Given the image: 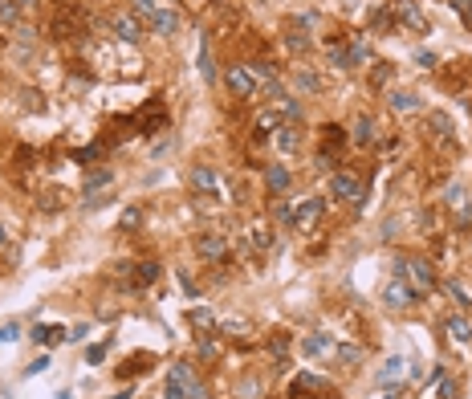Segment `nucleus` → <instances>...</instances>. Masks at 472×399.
<instances>
[{
  "instance_id": "f257e3e1",
  "label": "nucleus",
  "mask_w": 472,
  "mask_h": 399,
  "mask_svg": "<svg viewBox=\"0 0 472 399\" xmlns=\"http://www.w3.org/2000/svg\"><path fill=\"white\" fill-rule=\"evenodd\" d=\"M387 8H391V21L403 24V29H411V33H427V29H432L424 4H415V0H391Z\"/></svg>"
},
{
  "instance_id": "f03ea898",
  "label": "nucleus",
  "mask_w": 472,
  "mask_h": 399,
  "mask_svg": "<svg viewBox=\"0 0 472 399\" xmlns=\"http://www.w3.org/2000/svg\"><path fill=\"white\" fill-rule=\"evenodd\" d=\"M110 29H115L118 41H126V45H135V41H142V33H147V24L131 13V8H122V13H110Z\"/></svg>"
},
{
  "instance_id": "7ed1b4c3",
  "label": "nucleus",
  "mask_w": 472,
  "mask_h": 399,
  "mask_svg": "<svg viewBox=\"0 0 472 399\" xmlns=\"http://www.w3.org/2000/svg\"><path fill=\"white\" fill-rule=\"evenodd\" d=\"M224 90L233 98H253L260 86H257V78L249 73V66H228L224 70Z\"/></svg>"
},
{
  "instance_id": "20e7f679",
  "label": "nucleus",
  "mask_w": 472,
  "mask_h": 399,
  "mask_svg": "<svg viewBox=\"0 0 472 399\" xmlns=\"http://www.w3.org/2000/svg\"><path fill=\"white\" fill-rule=\"evenodd\" d=\"M407 285H411L415 293L436 289V265L427 257H407Z\"/></svg>"
},
{
  "instance_id": "39448f33",
  "label": "nucleus",
  "mask_w": 472,
  "mask_h": 399,
  "mask_svg": "<svg viewBox=\"0 0 472 399\" xmlns=\"http://www.w3.org/2000/svg\"><path fill=\"white\" fill-rule=\"evenodd\" d=\"M322 216H326V200H322V196H309V200H302V204L293 208V224H297L302 233H309V228L322 224Z\"/></svg>"
},
{
  "instance_id": "423d86ee",
  "label": "nucleus",
  "mask_w": 472,
  "mask_h": 399,
  "mask_svg": "<svg viewBox=\"0 0 472 399\" xmlns=\"http://www.w3.org/2000/svg\"><path fill=\"white\" fill-rule=\"evenodd\" d=\"M191 188L200 191V196H208V200H220L224 188H220V171L208 164H196L191 167Z\"/></svg>"
},
{
  "instance_id": "0eeeda50",
  "label": "nucleus",
  "mask_w": 472,
  "mask_h": 399,
  "mask_svg": "<svg viewBox=\"0 0 472 399\" xmlns=\"http://www.w3.org/2000/svg\"><path fill=\"white\" fill-rule=\"evenodd\" d=\"M171 379L184 387V396H188V399H208V387L200 383V375H196L191 363H171Z\"/></svg>"
},
{
  "instance_id": "6e6552de",
  "label": "nucleus",
  "mask_w": 472,
  "mask_h": 399,
  "mask_svg": "<svg viewBox=\"0 0 472 399\" xmlns=\"http://www.w3.org/2000/svg\"><path fill=\"white\" fill-rule=\"evenodd\" d=\"M179 24H184V17H179L175 0H163V8L155 13V21L147 24V29H151V33H159V37H175V33H179Z\"/></svg>"
},
{
  "instance_id": "1a4fd4ad",
  "label": "nucleus",
  "mask_w": 472,
  "mask_h": 399,
  "mask_svg": "<svg viewBox=\"0 0 472 399\" xmlns=\"http://www.w3.org/2000/svg\"><path fill=\"white\" fill-rule=\"evenodd\" d=\"M330 196L334 200H362V184H358V175L354 171H334L330 175Z\"/></svg>"
},
{
  "instance_id": "9d476101",
  "label": "nucleus",
  "mask_w": 472,
  "mask_h": 399,
  "mask_svg": "<svg viewBox=\"0 0 472 399\" xmlns=\"http://www.w3.org/2000/svg\"><path fill=\"white\" fill-rule=\"evenodd\" d=\"M383 305H391V310H407V305H415V289L403 282V277H391V282L383 285Z\"/></svg>"
},
{
  "instance_id": "9b49d317",
  "label": "nucleus",
  "mask_w": 472,
  "mask_h": 399,
  "mask_svg": "<svg viewBox=\"0 0 472 399\" xmlns=\"http://www.w3.org/2000/svg\"><path fill=\"white\" fill-rule=\"evenodd\" d=\"M196 253H200L204 261H216V265H220V261L228 257V240H224L220 233H200L196 236Z\"/></svg>"
},
{
  "instance_id": "f8f14e48",
  "label": "nucleus",
  "mask_w": 472,
  "mask_h": 399,
  "mask_svg": "<svg viewBox=\"0 0 472 399\" xmlns=\"http://www.w3.org/2000/svg\"><path fill=\"white\" fill-rule=\"evenodd\" d=\"M427 396H436V399H460V383H456L444 367H436V371H432V379H427Z\"/></svg>"
},
{
  "instance_id": "ddd939ff",
  "label": "nucleus",
  "mask_w": 472,
  "mask_h": 399,
  "mask_svg": "<svg viewBox=\"0 0 472 399\" xmlns=\"http://www.w3.org/2000/svg\"><path fill=\"white\" fill-rule=\"evenodd\" d=\"M273 143H277L281 155H297V151H302V126H297V122H281V126L273 131Z\"/></svg>"
},
{
  "instance_id": "4468645a",
  "label": "nucleus",
  "mask_w": 472,
  "mask_h": 399,
  "mask_svg": "<svg viewBox=\"0 0 472 399\" xmlns=\"http://www.w3.org/2000/svg\"><path fill=\"white\" fill-rule=\"evenodd\" d=\"M444 330H448V342L452 347H472V322L464 314H452L444 318Z\"/></svg>"
},
{
  "instance_id": "2eb2a0df",
  "label": "nucleus",
  "mask_w": 472,
  "mask_h": 399,
  "mask_svg": "<svg viewBox=\"0 0 472 399\" xmlns=\"http://www.w3.org/2000/svg\"><path fill=\"white\" fill-rule=\"evenodd\" d=\"M115 184V171L110 167H94L90 175H86V204H98V191L110 188Z\"/></svg>"
},
{
  "instance_id": "dca6fc26",
  "label": "nucleus",
  "mask_w": 472,
  "mask_h": 399,
  "mask_svg": "<svg viewBox=\"0 0 472 399\" xmlns=\"http://www.w3.org/2000/svg\"><path fill=\"white\" fill-rule=\"evenodd\" d=\"M289 391H293V396H314V391L322 396V391H330V383H326L322 375H309V371H302V375L289 383Z\"/></svg>"
},
{
  "instance_id": "f3484780",
  "label": "nucleus",
  "mask_w": 472,
  "mask_h": 399,
  "mask_svg": "<svg viewBox=\"0 0 472 399\" xmlns=\"http://www.w3.org/2000/svg\"><path fill=\"white\" fill-rule=\"evenodd\" d=\"M302 354H306V358H318V354H334V338L326 334V330H314L306 342H302Z\"/></svg>"
},
{
  "instance_id": "a211bd4d",
  "label": "nucleus",
  "mask_w": 472,
  "mask_h": 399,
  "mask_svg": "<svg viewBox=\"0 0 472 399\" xmlns=\"http://www.w3.org/2000/svg\"><path fill=\"white\" fill-rule=\"evenodd\" d=\"M346 53H351V70L367 66V61H371V45H367V33H354V37H346Z\"/></svg>"
},
{
  "instance_id": "6ab92c4d",
  "label": "nucleus",
  "mask_w": 472,
  "mask_h": 399,
  "mask_svg": "<svg viewBox=\"0 0 472 399\" xmlns=\"http://www.w3.org/2000/svg\"><path fill=\"white\" fill-rule=\"evenodd\" d=\"M351 143L354 147H375V122L367 115H358L354 118V126H351Z\"/></svg>"
},
{
  "instance_id": "aec40b11",
  "label": "nucleus",
  "mask_w": 472,
  "mask_h": 399,
  "mask_svg": "<svg viewBox=\"0 0 472 399\" xmlns=\"http://www.w3.org/2000/svg\"><path fill=\"white\" fill-rule=\"evenodd\" d=\"M387 106H391L395 115H415V110H420V98L411 94V90H391Z\"/></svg>"
},
{
  "instance_id": "412c9836",
  "label": "nucleus",
  "mask_w": 472,
  "mask_h": 399,
  "mask_svg": "<svg viewBox=\"0 0 472 399\" xmlns=\"http://www.w3.org/2000/svg\"><path fill=\"white\" fill-rule=\"evenodd\" d=\"M188 322L196 330H204V334H212V330L220 326V322H216V314L208 310V305H191V310H188Z\"/></svg>"
},
{
  "instance_id": "4be33fe9",
  "label": "nucleus",
  "mask_w": 472,
  "mask_h": 399,
  "mask_svg": "<svg viewBox=\"0 0 472 399\" xmlns=\"http://www.w3.org/2000/svg\"><path fill=\"white\" fill-rule=\"evenodd\" d=\"M29 338H33V342H37V347H41V342H66V330L61 326H45V322H37V326L29 330Z\"/></svg>"
},
{
  "instance_id": "5701e85b",
  "label": "nucleus",
  "mask_w": 472,
  "mask_h": 399,
  "mask_svg": "<svg viewBox=\"0 0 472 399\" xmlns=\"http://www.w3.org/2000/svg\"><path fill=\"white\" fill-rule=\"evenodd\" d=\"M249 240H253V249H257V253H269V249L277 245V236H273V228H269V224H253V228H249Z\"/></svg>"
},
{
  "instance_id": "b1692460",
  "label": "nucleus",
  "mask_w": 472,
  "mask_h": 399,
  "mask_svg": "<svg viewBox=\"0 0 472 399\" xmlns=\"http://www.w3.org/2000/svg\"><path fill=\"white\" fill-rule=\"evenodd\" d=\"M293 86L306 90V94H318V90H322V78L309 70V66H302V70H293Z\"/></svg>"
},
{
  "instance_id": "393cba45",
  "label": "nucleus",
  "mask_w": 472,
  "mask_h": 399,
  "mask_svg": "<svg viewBox=\"0 0 472 399\" xmlns=\"http://www.w3.org/2000/svg\"><path fill=\"white\" fill-rule=\"evenodd\" d=\"M159 8H163V0H131V13H135L142 24L155 21V13H159Z\"/></svg>"
},
{
  "instance_id": "a878e982",
  "label": "nucleus",
  "mask_w": 472,
  "mask_h": 399,
  "mask_svg": "<svg viewBox=\"0 0 472 399\" xmlns=\"http://www.w3.org/2000/svg\"><path fill=\"white\" fill-rule=\"evenodd\" d=\"M448 204H452V212H456V216L472 220V200H469V191H464V188H452L448 191Z\"/></svg>"
},
{
  "instance_id": "bb28decb",
  "label": "nucleus",
  "mask_w": 472,
  "mask_h": 399,
  "mask_svg": "<svg viewBox=\"0 0 472 399\" xmlns=\"http://www.w3.org/2000/svg\"><path fill=\"white\" fill-rule=\"evenodd\" d=\"M427 126H432V131H436L444 143L452 139V118L444 115V110H432V115H427Z\"/></svg>"
},
{
  "instance_id": "cd10ccee",
  "label": "nucleus",
  "mask_w": 472,
  "mask_h": 399,
  "mask_svg": "<svg viewBox=\"0 0 472 399\" xmlns=\"http://www.w3.org/2000/svg\"><path fill=\"white\" fill-rule=\"evenodd\" d=\"M281 122H285V118L277 115V110H260V115H257V135H260V139H265V135H273Z\"/></svg>"
},
{
  "instance_id": "c85d7f7f",
  "label": "nucleus",
  "mask_w": 472,
  "mask_h": 399,
  "mask_svg": "<svg viewBox=\"0 0 472 399\" xmlns=\"http://www.w3.org/2000/svg\"><path fill=\"white\" fill-rule=\"evenodd\" d=\"M334 354H338L346 367H358V363H362V347H354V342H334Z\"/></svg>"
},
{
  "instance_id": "c756f323",
  "label": "nucleus",
  "mask_w": 472,
  "mask_h": 399,
  "mask_svg": "<svg viewBox=\"0 0 472 399\" xmlns=\"http://www.w3.org/2000/svg\"><path fill=\"white\" fill-rule=\"evenodd\" d=\"M139 224H142V208H139V204H131V208L118 216V233H135Z\"/></svg>"
},
{
  "instance_id": "7c9ffc66",
  "label": "nucleus",
  "mask_w": 472,
  "mask_h": 399,
  "mask_svg": "<svg viewBox=\"0 0 472 399\" xmlns=\"http://www.w3.org/2000/svg\"><path fill=\"white\" fill-rule=\"evenodd\" d=\"M159 282V261H142V265H135V285H151Z\"/></svg>"
},
{
  "instance_id": "2f4dec72",
  "label": "nucleus",
  "mask_w": 472,
  "mask_h": 399,
  "mask_svg": "<svg viewBox=\"0 0 472 399\" xmlns=\"http://www.w3.org/2000/svg\"><path fill=\"white\" fill-rule=\"evenodd\" d=\"M249 73L257 78V86H265V82L277 78V66H273V61H249Z\"/></svg>"
},
{
  "instance_id": "473e14b6",
  "label": "nucleus",
  "mask_w": 472,
  "mask_h": 399,
  "mask_svg": "<svg viewBox=\"0 0 472 399\" xmlns=\"http://www.w3.org/2000/svg\"><path fill=\"white\" fill-rule=\"evenodd\" d=\"M265 184H269V191H285L289 188V171L285 167H269L265 171Z\"/></svg>"
},
{
  "instance_id": "72a5a7b5",
  "label": "nucleus",
  "mask_w": 472,
  "mask_h": 399,
  "mask_svg": "<svg viewBox=\"0 0 472 399\" xmlns=\"http://www.w3.org/2000/svg\"><path fill=\"white\" fill-rule=\"evenodd\" d=\"M277 115H281L285 122H297V118H302V102H297V98H289V94H285L281 102H277Z\"/></svg>"
},
{
  "instance_id": "f704fd0d",
  "label": "nucleus",
  "mask_w": 472,
  "mask_h": 399,
  "mask_svg": "<svg viewBox=\"0 0 472 399\" xmlns=\"http://www.w3.org/2000/svg\"><path fill=\"white\" fill-rule=\"evenodd\" d=\"M403 371H407V367H403V358L395 354V358H387V367H383V375H378V379L391 387V383H399V379H403Z\"/></svg>"
},
{
  "instance_id": "c9c22d12",
  "label": "nucleus",
  "mask_w": 472,
  "mask_h": 399,
  "mask_svg": "<svg viewBox=\"0 0 472 399\" xmlns=\"http://www.w3.org/2000/svg\"><path fill=\"white\" fill-rule=\"evenodd\" d=\"M200 73H204V82H216V61H212V49H208V41L200 45Z\"/></svg>"
},
{
  "instance_id": "e433bc0d",
  "label": "nucleus",
  "mask_w": 472,
  "mask_h": 399,
  "mask_svg": "<svg viewBox=\"0 0 472 399\" xmlns=\"http://www.w3.org/2000/svg\"><path fill=\"white\" fill-rule=\"evenodd\" d=\"M285 358H289V334H285V330H277V334H273V363L281 367Z\"/></svg>"
},
{
  "instance_id": "4c0bfd02",
  "label": "nucleus",
  "mask_w": 472,
  "mask_h": 399,
  "mask_svg": "<svg viewBox=\"0 0 472 399\" xmlns=\"http://www.w3.org/2000/svg\"><path fill=\"white\" fill-rule=\"evenodd\" d=\"M21 21V4L17 0H0V24H17Z\"/></svg>"
},
{
  "instance_id": "58836bf2",
  "label": "nucleus",
  "mask_w": 472,
  "mask_h": 399,
  "mask_svg": "<svg viewBox=\"0 0 472 399\" xmlns=\"http://www.w3.org/2000/svg\"><path fill=\"white\" fill-rule=\"evenodd\" d=\"M285 45L297 49V53H306V49H309V33H306V29H302V33H297V29H289V33H285Z\"/></svg>"
},
{
  "instance_id": "ea45409f",
  "label": "nucleus",
  "mask_w": 472,
  "mask_h": 399,
  "mask_svg": "<svg viewBox=\"0 0 472 399\" xmlns=\"http://www.w3.org/2000/svg\"><path fill=\"white\" fill-rule=\"evenodd\" d=\"M391 73H395V66H391V61H375L371 82H375V86H387V82H391Z\"/></svg>"
},
{
  "instance_id": "a19ab883",
  "label": "nucleus",
  "mask_w": 472,
  "mask_h": 399,
  "mask_svg": "<svg viewBox=\"0 0 472 399\" xmlns=\"http://www.w3.org/2000/svg\"><path fill=\"white\" fill-rule=\"evenodd\" d=\"M220 334H228V338H240V334H244V330H249V322H244V318H228V322H220Z\"/></svg>"
},
{
  "instance_id": "79ce46f5",
  "label": "nucleus",
  "mask_w": 472,
  "mask_h": 399,
  "mask_svg": "<svg viewBox=\"0 0 472 399\" xmlns=\"http://www.w3.org/2000/svg\"><path fill=\"white\" fill-rule=\"evenodd\" d=\"M330 66H338V70H351V53H346V45H338V41L330 45Z\"/></svg>"
},
{
  "instance_id": "37998d69",
  "label": "nucleus",
  "mask_w": 472,
  "mask_h": 399,
  "mask_svg": "<svg viewBox=\"0 0 472 399\" xmlns=\"http://www.w3.org/2000/svg\"><path fill=\"white\" fill-rule=\"evenodd\" d=\"M444 293H448V298L460 305V310H469V305H472V302H469V293H464V289H460L456 282H444Z\"/></svg>"
},
{
  "instance_id": "c03bdc74",
  "label": "nucleus",
  "mask_w": 472,
  "mask_h": 399,
  "mask_svg": "<svg viewBox=\"0 0 472 399\" xmlns=\"http://www.w3.org/2000/svg\"><path fill=\"white\" fill-rule=\"evenodd\" d=\"M49 367H53V358H49V354H41V358H33V363L24 367V375H45Z\"/></svg>"
},
{
  "instance_id": "a18cd8bd",
  "label": "nucleus",
  "mask_w": 472,
  "mask_h": 399,
  "mask_svg": "<svg viewBox=\"0 0 472 399\" xmlns=\"http://www.w3.org/2000/svg\"><path fill=\"white\" fill-rule=\"evenodd\" d=\"M322 135H326V151H330V147H342V139H346V131H342V126H326Z\"/></svg>"
},
{
  "instance_id": "49530a36",
  "label": "nucleus",
  "mask_w": 472,
  "mask_h": 399,
  "mask_svg": "<svg viewBox=\"0 0 472 399\" xmlns=\"http://www.w3.org/2000/svg\"><path fill=\"white\" fill-rule=\"evenodd\" d=\"M196 351H200V358H216V354H220V347H216L212 338H200V342H196Z\"/></svg>"
},
{
  "instance_id": "de8ad7c7",
  "label": "nucleus",
  "mask_w": 472,
  "mask_h": 399,
  "mask_svg": "<svg viewBox=\"0 0 472 399\" xmlns=\"http://www.w3.org/2000/svg\"><path fill=\"white\" fill-rule=\"evenodd\" d=\"M260 90H265V98H277V102H281V98H285V86H281V82H277V78H273V82H265Z\"/></svg>"
},
{
  "instance_id": "09e8293b",
  "label": "nucleus",
  "mask_w": 472,
  "mask_h": 399,
  "mask_svg": "<svg viewBox=\"0 0 472 399\" xmlns=\"http://www.w3.org/2000/svg\"><path fill=\"white\" fill-rule=\"evenodd\" d=\"M371 24H375V29H387V24H391V8H387V4H383V8H375Z\"/></svg>"
},
{
  "instance_id": "8fccbe9b",
  "label": "nucleus",
  "mask_w": 472,
  "mask_h": 399,
  "mask_svg": "<svg viewBox=\"0 0 472 399\" xmlns=\"http://www.w3.org/2000/svg\"><path fill=\"white\" fill-rule=\"evenodd\" d=\"M163 399H188L184 396V387H179V383H175V379L167 375V387H163Z\"/></svg>"
},
{
  "instance_id": "3c124183",
  "label": "nucleus",
  "mask_w": 472,
  "mask_h": 399,
  "mask_svg": "<svg viewBox=\"0 0 472 399\" xmlns=\"http://www.w3.org/2000/svg\"><path fill=\"white\" fill-rule=\"evenodd\" d=\"M17 338H21V326H17V322L0 326V342H17Z\"/></svg>"
},
{
  "instance_id": "603ef678",
  "label": "nucleus",
  "mask_w": 472,
  "mask_h": 399,
  "mask_svg": "<svg viewBox=\"0 0 472 399\" xmlns=\"http://www.w3.org/2000/svg\"><path fill=\"white\" fill-rule=\"evenodd\" d=\"M102 358H106V347H90V351H86V363H90V367H102Z\"/></svg>"
},
{
  "instance_id": "864d4df0",
  "label": "nucleus",
  "mask_w": 472,
  "mask_h": 399,
  "mask_svg": "<svg viewBox=\"0 0 472 399\" xmlns=\"http://www.w3.org/2000/svg\"><path fill=\"white\" fill-rule=\"evenodd\" d=\"M257 391H260V383L257 379H249V383L240 387V399H257Z\"/></svg>"
},
{
  "instance_id": "5fc2aeb1",
  "label": "nucleus",
  "mask_w": 472,
  "mask_h": 399,
  "mask_svg": "<svg viewBox=\"0 0 472 399\" xmlns=\"http://www.w3.org/2000/svg\"><path fill=\"white\" fill-rule=\"evenodd\" d=\"M415 61H420V66H427V70H436V53H427V49H420V53H415Z\"/></svg>"
},
{
  "instance_id": "6e6d98bb",
  "label": "nucleus",
  "mask_w": 472,
  "mask_h": 399,
  "mask_svg": "<svg viewBox=\"0 0 472 399\" xmlns=\"http://www.w3.org/2000/svg\"><path fill=\"white\" fill-rule=\"evenodd\" d=\"M86 330H90V326H73V330H66V342H82V338H86Z\"/></svg>"
},
{
  "instance_id": "4d7b16f0",
  "label": "nucleus",
  "mask_w": 472,
  "mask_h": 399,
  "mask_svg": "<svg viewBox=\"0 0 472 399\" xmlns=\"http://www.w3.org/2000/svg\"><path fill=\"white\" fill-rule=\"evenodd\" d=\"M456 13H460V17H464V24L472 29V0H460V8H456Z\"/></svg>"
},
{
  "instance_id": "13d9d810",
  "label": "nucleus",
  "mask_w": 472,
  "mask_h": 399,
  "mask_svg": "<svg viewBox=\"0 0 472 399\" xmlns=\"http://www.w3.org/2000/svg\"><path fill=\"white\" fill-rule=\"evenodd\" d=\"M4 245H8V228H4V224H0V249H4Z\"/></svg>"
},
{
  "instance_id": "bf43d9fd",
  "label": "nucleus",
  "mask_w": 472,
  "mask_h": 399,
  "mask_svg": "<svg viewBox=\"0 0 472 399\" xmlns=\"http://www.w3.org/2000/svg\"><path fill=\"white\" fill-rule=\"evenodd\" d=\"M53 399H73V396H70V391H57V396H53Z\"/></svg>"
},
{
  "instance_id": "052dcab7",
  "label": "nucleus",
  "mask_w": 472,
  "mask_h": 399,
  "mask_svg": "<svg viewBox=\"0 0 472 399\" xmlns=\"http://www.w3.org/2000/svg\"><path fill=\"white\" fill-rule=\"evenodd\" d=\"M17 4H21V8H24V4H33V0H17Z\"/></svg>"
},
{
  "instance_id": "680f3d73",
  "label": "nucleus",
  "mask_w": 472,
  "mask_h": 399,
  "mask_svg": "<svg viewBox=\"0 0 472 399\" xmlns=\"http://www.w3.org/2000/svg\"><path fill=\"white\" fill-rule=\"evenodd\" d=\"M115 399H131V396H115Z\"/></svg>"
},
{
  "instance_id": "e2e57ef3",
  "label": "nucleus",
  "mask_w": 472,
  "mask_h": 399,
  "mask_svg": "<svg viewBox=\"0 0 472 399\" xmlns=\"http://www.w3.org/2000/svg\"><path fill=\"white\" fill-rule=\"evenodd\" d=\"M66 4H73V0H66Z\"/></svg>"
}]
</instances>
